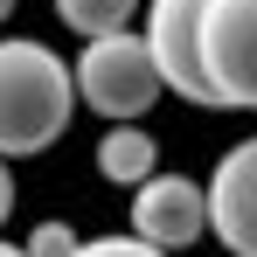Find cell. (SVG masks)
<instances>
[{
    "label": "cell",
    "mask_w": 257,
    "mask_h": 257,
    "mask_svg": "<svg viewBox=\"0 0 257 257\" xmlns=\"http://www.w3.org/2000/svg\"><path fill=\"white\" fill-rule=\"evenodd\" d=\"M209 236L229 257H257V132L236 139L209 174Z\"/></svg>",
    "instance_id": "6"
},
{
    "label": "cell",
    "mask_w": 257,
    "mask_h": 257,
    "mask_svg": "<svg viewBox=\"0 0 257 257\" xmlns=\"http://www.w3.org/2000/svg\"><path fill=\"white\" fill-rule=\"evenodd\" d=\"M202 21H209V0H153L139 35H146V49H153V63H160V77H167L174 97L215 111L209 63H202Z\"/></svg>",
    "instance_id": "4"
},
{
    "label": "cell",
    "mask_w": 257,
    "mask_h": 257,
    "mask_svg": "<svg viewBox=\"0 0 257 257\" xmlns=\"http://www.w3.org/2000/svg\"><path fill=\"white\" fill-rule=\"evenodd\" d=\"M132 7L139 0H56V21L70 35H111V28H132Z\"/></svg>",
    "instance_id": "8"
},
{
    "label": "cell",
    "mask_w": 257,
    "mask_h": 257,
    "mask_svg": "<svg viewBox=\"0 0 257 257\" xmlns=\"http://www.w3.org/2000/svg\"><path fill=\"white\" fill-rule=\"evenodd\" d=\"M77 111V70L35 35H0V160L49 153Z\"/></svg>",
    "instance_id": "1"
},
{
    "label": "cell",
    "mask_w": 257,
    "mask_h": 257,
    "mask_svg": "<svg viewBox=\"0 0 257 257\" xmlns=\"http://www.w3.org/2000/svg\"><path fill=\"white\" fill-rule=\"evenodd\" d=\"M0 21H14V0H0Z\"/></svg>",
    "instance_id": "13"
},
{
    "label": "cell",
    "mask_w": 257,
    "mask_h": 257,
    "mask_svg": "<svg viewBox=\"0 0 257 257\" xmlns=\"http://www.w3.org/2000/svg\"><path fill=\"white\" fill-rule=\"evenodd\" d=\"M132 229L146 243L181 257L188 243L209 236V181H195V174H153V181H139L132 188Z\"/></svg>",
    "instance_id": "5"
},
{
    "label": "cell",
    "mask_w": 257,
    "mask_h": 257,
    "mask_svg": "<svg viewBox=\"0 0 257 257\" xmlns=\"http://www.w3.org/2000/svg\"><path fill=\"white\" fill-rule=\"evenodd\" d=\"M7 215H14V167L0 160V222H7Z\"/></svg>",
    "instance_id": "11"
},
{
    "label": "cell",
    "mask_w": 257,
    "mask_h": 257,
    "mask_svg": "<svg viewBox=\"0 0 257 257\" xmlns=\"http://www.w3.org/2000/svg\"><path fill=\"white\" fill-rule=\"evenodd\" d=\"M77 257H174V250L146 243L139 229H111V236H84V243H77Z\"/></svg>",
    "instance_id": "9"
},
{
    "label": "cell",
    "mask_w": 257,
    "mask_h": 257,
    "mask_svg": "<svg viewBox=\"0 0 257 257\" xmlns=\"http://www.w3.org/2000/svg\"><path fill=\"white\" fill-rule=\"evenodd\" d=\"M97 174H104L111 188H139V181H153V174H160V139L139 132V125L97 132Z\"/></svg>",
    "instance_id": "7"
},
{
    "label": "cell",
    "mask_w": 257,
    "mask_h": 257,
    "mask_svg": "<svg viewBox=\"0 0 257 257\" xmlns=\"http://www.w3.org/2000/svg\"><path fill=\"white\" fill-rule=\"evenodd\" d=\"M77 243H84V236H77L70 222H56V215H49V222L28 229V243H21V250H28V257H77Z\"/></svg>",
    "instance_id": "10"
},
{
    "label": "cell",
    "mask_w": 257,
    "mask_h": 257,
    "mask_svg": "<svg viewBox=\"0 0 257 257\" xmlns=\"http://www.w3.org/2000/svg\"><path fill=\"white\" fill-rule=\"evenodd\" d=\"M202 63L215 111H257V0H209Z\"/></svg>",
    "instance_id": "3"
},
{
    "label": "cell",
    "mask_w": 257,
    "mask_h": 257,
    "mask_svg": "<svg viewBox=\"0 0 257 257\" xmlns=\"http://www.w3.org/2000/svg\"><path fill=\"white\" fill-rule=\"evenodd\" d=\"M77 97H84L104 125H139V118L167 97V77H160L146 35H139V28L90 35L84 56H77Z\"/></svg>",
    "instance_id": "2"
},
{
    "label": "cell",
    "mask_w": 257,
    "mask_h": 257,
    "mask_svg": "<svg viewBox=\"0 0 257 257\" xmlns=\"http://www.w3.org/2000/svg\"><path fill=\"white\" fill-rule=\"evenodd\" d=\"M0 257H28V250H21V243H0Z\"/></svg>",
    "instance_id": "12"
}]
</instances>
